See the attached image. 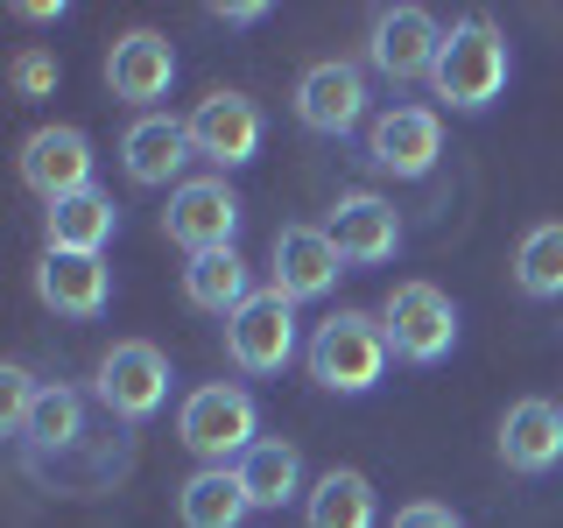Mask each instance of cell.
<instances>
[{
	"mask_svg": "<svg viewBox=\"0 0 563 528\" xmlns=\"http://www.w3.org/2000/svg\"><path fill=\"white\" fill-rule=\"evenodd\" d=\"M437 99L457 106V113H486L493 99L507 92V35L486 22V14H465V22L444 29V50H437L430 70Z\"/></svg>",
	"mask_w": 563,
	"mask_h": 528,
	"instance_id": "6da1fadb",
	"label": "cell"
},
{
	"mask_svg": "<svg viewBox=\"0 0 563 528\" xmlns=\"http://www.w3.org/2000/svg\"><path fill=\"white\" fill-rule=\"evenodd\" d=\"M303 521L310 528H374V486H366V472H324L303 501Z\"/></svg>",
	"mask_w": 563,
	"mask_h": 528,
	"instance_id": "603a6c76",
	"label": "cell"
},
{
	"mask_svg": "<svg viewBox=\"0 0 563 528\" xmlns=\"http://www.w3.org/2000/svg\"><path fill=\"white\" fill-rule=\"evenodd\" d=\"M190 148H198L205 163H219V169L254 163V155H261V106L246 92L198 99V113H190Z\"/></svg>",
	"mask_w": 563,
	"mask_h": 528,
	"instance_id": "5bb4252c",
	"label": "cell"
},
{
	"mask_svg": "<svg viewBox=\"0 0 563 528\" xmlns=\"http://www.w3.org/2000/svg\"><path fill=\"white\" fill-rule=\"evenodd\" d=\"M387 528H465V521H457L444 501H416V507H401V515L387 521Z\"/></svg>",
	"mask_w": 563,
	"mask_h": 528,
	"instance_id": "83f0119b",
	"label": "cell"
},
{
	"mask_svg": "<svg viewBox=\"0 0 563 528\" xmlns=\"http://www.w3.org/2000/svg\"><path fill=\"white\" fill-rule=\"evenodd\" d=\"M296 120L324 141H345L352 128L366 120V70L345 64V57H324L296 78Z\"/></svg>",
	"mask_w": 563,
	"mask_h": 528,
	"instance_id": "9c48e42d",
	"label": "cell"
},
{
	"mask_svg": "<svg viewBox=\"0 0 563 528\" xmlns=\"http://www.w3.org/2000/svg\"><path fill=\"white\" fill-rule=\"evenodd\" d=\"M14 14H22V22H57L64 8H49V0H22V8H14Z\"/></svg>",
	"mask_w": 563,
	"mask_h": 528,
	"instance_id": "f546056e",
	"label": "cell"
},
{
	"mask_svg": "<svg viewBox=\"0 0 563 528\" xmlns=\"http://www.w3.org/2000/svg\"><path fill=\"white\" fill-rule=\"evenodd\" d=\"M99 402H106V416H120V422H148L155 409L169 402V360H163V345H148V339H120L113 352L99 360Z\"/></svg>",
	"mask_w": 563,
	"mask_h": 528,
	"instance_id": "8992f818",
	"label": "cell"
},
{
	"mask_svg": "<svg viewBox=\"0 0 563 528\" xmlns=\"http://www.w3.org/2000/svg\"><path fill=\"white\" fill-rule=\"evenodd\" d=\"M35 296H43L57 317H99L106 296H113L106 254H64V246H49L43 268H35Z\"/></svg>",
	"mask_w": 563,
	"mask_h": 528,
	"instance_id": "ac0fdd59",
	"label": "cell"
},
{
	"mask_svg": "<svg viewBox=\"0 0 563 528\" xmlns=\"http://www.w3.org/2000/svg\"><path fill=\"white\" fill-rule=\"evenodd\" d=\"M211 22H225V29H254V22H268V8H261V0H233V8H211Z\"/></svg>",
	"mask_w": 563,
	"mask_h": 528,
	"instance_id": "f1b7e54d",
	"label": "cell"
},
{
	"mask_svg": "<svg viewBox=\"0 0 563 528\" xmlns=\"http://www.w3.org/2000/svg\"><path fill=\"white\" fill-rule=\"evenodd\" d=\"M163 233L184 246V254H219L233 246L240 233V198L225 176H190V184L169 190V211H163Z\"/></svg>",
	"mask_w": 563,
	"mask_h": 528,
	"instance_id": "52a82bcc",
	"label": "cell"
},
{
	"mask_svg": "<svg viewBox=\"0 0 563 528\" xmlns=\"http://www.w3.org/2000/svg\"><path fill=\"white\" fill-rule=\"evenodd\" d=\"M324 233L345 254V268H380V261H395V246H401V219H395L387 198H374V190H345V198L331 205Z\"/></svg>",
	"mask_w": 563,
	"mask_h": 528,
	"instance_id": "4fadbf2b",
	"label": "cell"
},
{
	"mask_svg": "<svg viewBox=\"0 0 563 528\" xmlns=\"http://www.w3.org/2000/svg\"><path fill=\"white\" fill-rule=\"evenodd\" d=\"M106 85H113V99H128V106L169 99V85H176V50H169V35L128 29V35L113 43V57H106Z\"/></svg>",
	"mask_w": 563,
	"mask_h": 528,
	"instance_id": "9a60e30c",
	"label": "cell"
},
{
	"mask_svg": "<svg viewBox=\"0 0 563 528\" xmlns=\"http://www.w3.org/2000/svg\"><path fill=\"white\" fill-rule=\"evenodd\" d=\"M190 155H198V148H190V120H169V113H141L134 128L120 134V163H128V176L141 190L176 184Z\"/></svg>",
	"mask_w": 563,
	"mask_h": 528,
	"instance_id": "2e32d148",
	"label": "cell"
},
{
	"mask_svg": "<svg viewBox=\"0 0 563 528\" xmlns=\"http://www.w3.org/2000/svg\"><path fill=\"white\" fill-rule=\"evenodd\" d=\"M78 437H85V402L70 395L64 381H49L43 395H35V409H29L22 444H29V451H70Z\"/></svg>",
	"mask_w": 563,
	"mask_h": 528,
	"instance_id": "d4e9b609",
	"label": "cell"
},
{
	"mask_svg": "<svg viewBox=\"0 0 563 528\" xmlns=\"http://www.w3.org/2000/svg\"><path fill=\"white\" fill-rule=\"evenodd\" d=\"M225 360L240 374H282L296 360V304L282 289H254L225 317Z\"/></svg>",
	"mask_w": 563,
	"mask_h": 528,
	"instance_id": "5b68a950",
	"label": "cell"
},
{
	"mask_svg": "<svg viewBox=\"0 0 563 528\" xmlns=\"http://www.w3.org/2000/svg\"><path fill=\"white\" fill-rule=\"evenodd\" d=\"M184 296H190V310L233 317L246 296H254V275H246V261L233 254V246H219V254H190L184 261Z\"/></svg>",
	"mask_w": 563,
	"mask_h": 528,
	"instance_id": "44dd1931",
	"label": "cell"
},
{
	"mask_svg": "<svg viewBox=\"0 0 563 528\" xmlns=\"http://www.w3.org/2000/svg\"><path fill=\"white\" fill-rule=\"evenodd\" d=\"M8 78H14L22 99H43V92H57V57H49V50H22Z\"/></svg>",
	"mask_w": 563,
	"mask_h": 528,
	"instance_id": "4316f807",
	"label": "cell"
},
{
	"mask_svg": "<svg viewBox=\"0 0 563 528\" xmlns=\"http://www.w3.org/2000/svg\"><path fill=\"white\" fill-rule=\"evenodd\" d=\"M437 155H444V120L430 106H387L366 128V163L387 176H430Z\"/></svg>",
	"mask_w": 563,
	"mask_h": 528,
	"instance_id": "30bf717a",
	"label": "cell"
},
{
	"mask_svg": "<svg viewBox=\"0 0 563 528\" xmlns=\"http://www.w3.org/2000/svg\"><path fill=\"white\" fill-rule=\"evenodd\" d=\"M43 233H49V246H64V254H106V240L120 233V205L106 198V190H78V198L43 211Z\"/></svg>",
	"mask_w": 563,
	"mask_h": 528,
	"instance_id": "d6986e66",
	"label": "cell"
},
{
	"mask_svg": "<svg viewBox=\"0 0 563 528\" xmlns=\"http://www.w3.org/2000/svg\"><path fill=\"white\" fill-rule=\"evenodd\" d=\"M176 515H184V528H240L254 515V501H246L240 472L205 465V472H190V480L176 486Z\"/></svg>",
	"mask_w": 563,
	"mask_h": 528,
	"instance_id": "ffe728a7",
	"label": "cell"
},
{
	"mask_svg": "<svg viewBox=\"0 0 563 528\" xmlns=\"http://www.w3.org/2000/svg\"><path fill=\"white\" fill-rule=\"evenodd\" d=\"M500 458L521 480H542L550 465H563V409L556 402H542V395L515 402L507 422H500Z\"/></svg>",
	"mask_w": 563,
	"mask_h": 528,
	"instance_id": "e0dca14e",
	"label": "cell"
},
{
	"mask_svg": "<svg viewBox=\"0 0 563 528\" xmlns=\"http://www.w3.org/2000/svg\"><path fill=\"white\" fill-rule=\"evenodd\" d=\"M515 282L521 296H536V304H556L563 296V226H528L521 246H515Z\"/></svg>",
	"mask_w": 563,
	"mask_h": 528,
	"instance_id": "cb8c5ba5",
	"label": "cell"
},
{
	"mask_svg": "<svg viewBox=\"0 0 563 528\" xmlns=\"http://www.w3.org/2000/svg\"><path fill=\"white\" fill-rule=\"evenodd\" d=\"M176 437H184L205 465H225V458L240 465V458L261 444V409H254V395H246V387L205 381V387H190L184 409H176Z\"/></svg>",
	"mask_w": 563,
	"mask_h": 528,
	"instance_id": "3957f363",
	"label": "cell"
},
{
	"mask_svg": "<svg viewBox=\"0 0 563 528\" xmlns=\"http://www.w3.org/2000/svg\"><path fill=\"white\" fill-rule=\"evenodd\" d=\"M387 331H380V317H366V310H339V317H324L317 324V339H310V381L317 387H331V395H366V387H380L387 374Z\"/></svg>",
	"mask_w": 563,
	"mask_h": 528,
	"instance_id": "7a4b0ae2",
	"label": "cell"
},
{
	"mask_svg": "<svg viewBox=\"0 0 563 528\" xmlns=\"http://www.w3.org/2000/svg\"><path fill=\"white\" fill-rule=\"evenodd\" d=\"M35 395H43V387H35L22 366H0V430H8V437H22V430H29Z\"/></svg>",
	"mask_w": 563,
	"mask_h": 528,
	"instance_id": "484cf974",
	"label": "cell"
},
{
	"mask_svg": "<svg viewBox=\"0 0 563 528\" xmlns=\"http://www.w3.org/2000/svg\"><path fill=\"white\" fill-rule=\"evenodd\" d=\"M380 331H387V345H395V360L437 366V360H451V345H457V304L437 282H395L387 304H380Z\"/></svg>",
	"mask_w": 563,
	"mask_h": 528,
	"instance_id": "277c9868",
	"label": "cell"
},
{
	"mask_svg": "<svg viewBox=\"0 0 563 528\" xmlns=\"http://www.w3.org/2000/svg\"><path fill=\"white\" fill-rule=\"evenodd\" d=\"M233 472H240V486H246L254 507H289L296 493H303V458H296V444H282V437H261Z\"/></svg>",
	"mask_w": 563,
	"mask_h": 528,
	"instance_id": "7402d4cb",
	"label": "cell"
},
{
	"mask_svg": "<svg viewBox=\"0 0 563 528\" xmlns=\"http://www.w3.org/2000/svg\"><path fill=\"white\" fill-rule=\"evenodd\" d=\"M268 261H275V289L289 296V304H317V296H331L339 275H345V254L331 246L324 226H282Z\"/></svg>",
	"mask_w": 563,
	"mask_h": 528,
	"instance_id": "7c38bea8",
	"label": "cell"
},
{
	"mask_svg": "<svg viewBox=\"0 0 563 528\" xmlns=\"http://www.w3.org/2000/svg\"><path fill=\"white\" fill-rule=\"evenodd\" d=\"M22 184L43 205H64L78 190H92V141L78 128H35L22 141Z\"/></svg>",
	"mask_w": 563,
	"mask_h": 528,
	"instance_id": "8fae6325",
	"label": "cell"
},
{
	"mask_svg": "<svg viewBox=\"0 0 563 528\" xmlns=\"http://www.w3.org/2000/svg\"><path fill=\"white\" fill-rule=\"evenodd\" d=\"M437 50H444V29H437L430 8H380L374 35H366V64L380 70L387 85H416L437 70Z\"/></svg>",
	"mask_w": 563,
	"mask_h": 528,
	"instance_id": "ba28073f",
	"label": "cell"
}]
</instances>
